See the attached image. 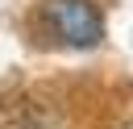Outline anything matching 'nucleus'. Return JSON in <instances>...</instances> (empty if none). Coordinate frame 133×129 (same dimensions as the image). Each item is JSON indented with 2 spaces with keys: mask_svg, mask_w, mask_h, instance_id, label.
Masks as SVG:
<instances>
[{
  "mask_svg": "<svg viewBox=\"0 0 133 129\" xmlns=\"http://www.w3.org/2000/svg\"><path fill=\"white\" fill-rule=\"evenodd\" d=\"M42 25L54 42L75 46V50H91L104 42V17L91 0H46Z\"/></svg>",
  "mask_w": 133,
  "mask_h": 129,
  "instance_id": "obj_1",
  "label": "nucleus"
},
{
  "mask_svg": "<svg viewBox=\"0 0 133 129\" xmlns=\"http://www.w3.org/2000/svg\"><path fill=\"white\" fill-rule=\"evenodd\" d=\"M12 129H66L58 117H50V112H25Z\"/></svg>",
  "mask_w": 133,
  "mask_h": 129,
  "instance_id": "obj_2",
  "label": "nucleus"
}]
</instances>
